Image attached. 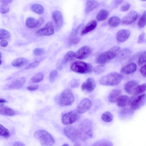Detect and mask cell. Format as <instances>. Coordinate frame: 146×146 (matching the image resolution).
Wrapping results in <instances>:
<instances>
[{
	"instance_id": "obj_1",
	"label": "cell",
	"mask_w": 146,
	"mask_h": 146,
	"mask_svg": "<svg viewBox=\"0 0 146 146\" xmlns=\"http://www.w3.org/2000/svg\"><path fill=\"white\" fill-rule=\"evenodd\" d=\"M79 139L85 141L92 136V126L91 121L88 119L84 120L77 129Z\"/></svg>"
},
{
	"instance_id": "obj_2",
	"label": "cell",
	"mask_w": 146,
	"mask_h": 146,
	"mask_svg": "<svg viewBox=\"0 0 146 146\" xmlns=\"http://www.w3.org/2000/svg\"><path fill=\"white\" fill-rule=\"evenodd\" d=\"M120 48L118 46L112 47L107 51L98 55L96 58V62L98 64H106L115 58L119 54Z\"/></svg>"
},
{
	"instance_id": "obj_3",
	"label": "cell",
	"mask_w": 146,
	"mask_h": 146,
	"mask_svg": "<svg viewBox=\"0 0 146 146\" xmlns=\"http://www.w3.org/2000/svg\"><path fill=\"white\" fill-rule=\"evenodd\" d=\"M34 136L39 141L42 146H51L55 143V139L53 137L45 130H40L35 131L34 133Z\"/></svg>"
},
{
	"instance_id": "obj_4",
	"label": "cell",
	"mask_w": 146,
	"mask_h": 146,
	"mask_svg": "<svg viewBox=\"0 0 146 146\" xmlns=\"http://www.w3.org/2000/svg\"><path fill=\"white\" fill-rule=\"evenodd\" d=\"M123 76L120 74L112 72L102 77L99 80V82L104 85L115 86L119 84Z\"/></svg>"
},
{
	"instance_id": "obj_5",
	"label": "cell",
	"mask_w": 146,
	"mask_h": 146,
	"mask_svg": "<svg viewBox=\"0 0 146 146\" xmlns=\"http://www.w3.org/2000/svg\"><path fill=\"white\" fill-rule=\"evenodd\" d=\"M73 72L80 74H86L91 72L92 70L91 65L82 61H77L72 63L70 67Z\"/></svg>"
},
{
	"instance_id": "obj_6",
	"label": "cell",
	"mask_w": 146,
	"mask_h": 146,
	"mask_svg": "<svg viewBox=\"0 0 146 146\" xmlns=\"http://www.w3.org/2000/svg\"><path fill=\"white\" fill-rule=\"evenodd\" d=\"M74 100V95L71 90L69 89H66L63 91L58 98L59 104L63 106L71 105Z\"/></svg>"
},
{
	"instance_id": "obj_7",
	"label": "cell",
	"mask_w": 146,
	"mask_h": 146,
	"mask_svg": "<svg viewBox=\"0 0 146 146\" xmlns=\"http://www.w3.org/2000/svg\"><path fill=\"white\" fill-rule=\"evenodd\" d=\"M64 133L66 136L72 143L74 145H80L78 137L77 129L73 126H68L64 129Z\"/></svg>"
},
{
	"instance_id": "obj_8",
	"label": "cell",
	"mask_w": 146,
	"mask_h": 146,
	"mask_svg": "<svg viewBox=\"0 0 146 146\" xmlns=\"http://www.w3.org/2000/svg\"><path fill=\"white\" fill-rule=\"evenodd\" d=\"M80 116V114L76 110L72 111L62 116L61 118V121L64 125H70L78 120Z\"/></svg>"
},
{
	"instance_id": "obj_9",
	"label": "cell",
	"mask_w": 146,
	"mask_h": 146,
	"mask_svg": "<svg viewBox=\"0 0 146 146\" xmlns=\"http://www.w3.org/2000/svg\"><path fill=\"white\" fill-rule=\"evenodd\" d=\"M146 102V94H145L138 95L133 99H130L129 105L131 108L133 110H137L145 104Z\"/></svg>"
},
{
	"instance_id": "obj_10",
	"label": "cell",
	"mask_w": 146,
	"mask_h": 146,
	"mask_svg": "<svg viewBox=\"0 0 146 146\" xmlns=\"http://www.w3.org/2000/svg\"><path fill=\"white\" fill-rule=\"evenodd\" d=\"M92 52V49L90 47L86 46H84L74 53V57L79 59H84L89 56Z\"/></svg>"
},
{
	"instance_id": "obj_11",
	"label": "cell",
	"mask_w": 146,
	"mask_h": 146,
	"mask_svg": "<svg viewBox=\"0 0 146 146\" xmlns=\"http://www.w3.org/2000/svg\"><path fill=\"white\" fill-rule=\"evenodd\" d=\"M92 104L90 100L88 98H84L77 106L76 110L80 114H83L90 109Z\"/></svg>"
},
{
	"instance_id": "obj_12",
	"label": "cell",
	"mask_w": 146,
	"mask_h": 146,
	"mask_svg": "<svg viewBox=\"0 0 146 146\" xmlns=\"http://www.w3.org/2000/svg\"><path fill=\"white\" fill-rule=\"evenodd\" d=\"M96 86V84L94 80L92 78H89L82 84L81 89L84 92L90 93L94 90Z\"/></svg>"
},
{
	"instance_id": "obj_13",
	"label": "cell",
	"mask_w": 146,
	"mask_h": 146,
	"mask_svg": "<svg viewBox=\"0 0 146 146\" xmlns=\"http://www.w3.org/2000/svg\"><path fill=\"white\" fill-rule=\"evenodd\" d=\"M54 32L52 23L51 21H49L44 27L37 31L36 33L38 36H49L52 35Z\"/></svg>"
},
{
	"instance_id": "obj_14",
	"label": "cell",
	"mask_w": 146,
	"mask_h": 146,
	"mask_svg": "<svg viewBox=\"0 0 146 146\" xmlns=\"http://www.w3.org/2000/svg\"><path fill=\"white\" fill-rule=\"evenodd\" d=\"M44 19L42 17L38 20L32 17L27 18L26 21V26L28 28H38L41 26L44 23Z\"/></svg>"
},
{
	"instance_id": "obj_15",
	"label": "cell",
	"mask_w": 146,
	"mask_h": 146,
	"mask_svg": "<svg viewBox=\"0 0 146 146\" xmlns=\"http://www.w3.org/2000/svg\"><path fill=\"white\" fill-rule=\"evenodd\" d=\"M26 81L25 77H22L14 79L7 85V87L9 89H18L21 88Z\"/></svg>"
},
{
	"instance_id": "obj_16",
	"label": "cell",
	"mask_w": 146,
	"mask_h": 146,
	"mask_svg": "<svg viewBox=\"0 0 146 146\" xmlns=\"http://www.w3.org/2000/svg\"><path fill=\"white\" fill-rule=\"evenodd\" d=\"M56 29L58 30L62 27L63 23V18L61 12L58 10L53 11L52 14Z\"/></svg>"
},
{
	"instance_id": "obj_17",
	"label": "cell",
	"mask_w": 146,
	"mask_h": 146,
	"mask_svg": "<svg viewBox=\"0 0 146 146\" xmlns=\"http://www.w3.org/2000/svg\"><path fill=\"white\" fill-rule=\"evenodd\" d=\"M138 13L135 11L129 12L122 19L121 23L125 25H129L133 23L137 19Z\"/></svg>"
},
{
	"instance_id": "obj_18",
	"label": "cell",
	"mask_w": 146,
	"mask_h": 146,
	"mask_svg": "<svg viewBox=\"0 0 146 146\" xmlns=\"http://www.w3.org/2000/svg\"><path fill=\"white\" fill-rule=\"evenodd\" d=\"M138 84V82L136 80L129 81L125 84L124 89L128 94L132 95L134 94L135 89Z\"/></svg>"
},
{
	"instance_id": "obj_19",
	"label": "cell",
	"mask_w": 146,
	"mask_h": 146,
	"mask_svg": "<svg viewBox=\"0 0 146 146\" xmlns=\"http://www.w3.org/2000/svg\"><path fill=\"white\" fill-rule=\"evenodd\" d=\"M97 25V22L95 20H93L89 22L82 30L80 35H85L94 30Z\"/></svg>"
},
{
	"instance_id": "obj_20",
	"label": "cell",
	"mask_w": 146,
	"mask_h": 146,
	"mask_svg": "<svg viewBox=\"0 0 146 146\" xmlns=\"http://www.w3.org/2000/svg\"><path fill=\"white\" fill-rule=\"evenodd\" d=\"M122 94L121 90L119 89H114L111 90L108 96V99L111 102L114 103L116 102L120 96Z\"/></svg>"
},
{
	"instance_id": "obj_21",
	"label": "cell",
	"mask_w": 146,
	"mask_h": 146,
	"mask_svg": "<svg viewBox=\"0 0 146 146\" xmlns=\"http://www.w3.org/2000/svg\"><path fill=\"white\" fill-rule=\"evenodd\" d=\"M130 35L129 31L128 29H121L118 31L117 34V40L123 42L125 41L129 37Z\"/></svg>"
},
{
	"instance_id": "obj_22",
	"label": "cell",
	"mask_w": 146,
	"mask_h": 146,
	"mask_svg": "<svg viewBox=\"0 0 146 146\" xmlns=\"http://www.w3.org/2000/svg\"><path fill=\"white\" fill-rule=\"evenodd\" d=\"M99 6V3L95 0H87L86 4L85 13H89L97 8Z\"/></svg>"
},
{
	"instance_id": "obj_23",
	"label": "cell",
	"mask_w": 146,
	"mask_h": 146,
	"mask_svg": "<svg viewBox=\"0 0 146 146\" xmlns=\"http://www.w3.org/2000/svg\"><path fill=\"white\" fill-rule=\"evenodd\" d=\"M137 69V66L135 63L131 62L123 67L121 71L125 74H129L134 72Z\"/></svg>"
},
{
	"instance_id": "obj_24",
	"label": "cell",
	"mask_w": 146,
	"mask_h": 146,
	"mask_svg": "<svg viewBox=\"0 0 146 146\" xmlns=\"http://www.w3.org/2000/svg\"><path fill=\"white\" fill-rule=\"evenodd\" d=\"M130 98L127 95H121L118 99L117 101V105L120 107L123 108L129 105Z\"/></svg>"
},
{
	"instance_id": "obj_25",
	"label": "cell",
	"mask_w": 146,
	"mask_h": 146,
	"mask_svg": "<svg viewBox=\"0 0 146 146\" xmlns=\"http://www.w3.org/2000/svg\"><path fill=\"white\" fill-rule=\"evenodd\" d=\"M15 111L11 108L3 105H0V114L3 115L12 116L15 115Z\"/></svg>"
},
{
	"instance_id": "obj_26",
	"label": "cell",
	"mask_w": 146,
	"mask_h": 146,
	"mask_svg": "<svg viewBox=\"0 0 146 146\" xmlns=\"http://www.w3.org/2000/svg\"><path fill=\"white\" fill-rule=\"evenodd\" d=\"M28 62L26 58L20 57L14 60L12 62V64L14 67H19L27 64Z\"/></svg>"
},
{
	"instance_id": "obj_27",
	"label": "cell",
	"mask_w": 146,
	"mask_h": 146,
	"mask_svg": "<svg viewBox=\"0 0 146 146\" xmlns=\"http://www.w3.org/2000/svg\"><path fill=\"white\" fill-rule=\"evenodd\" d=\"M109 15V12L106 10L102 9L98 13L96 16V19L99 21H102L106 19Z\"/></svg>"
},
{
	"instance_id": "obj_28",
	"label": "cell",
	"mask_w": 146,
	"mask_h": 146,
	"mask_svg": "<svg viewBox=\"0 0 146 146\" xmlns=\"http://www.w3.org/2000/svg\"><path fill=\"white\" fill-rule=\"evenodd\" d=\"M121 20L119 17L117 16H112L109 19L108 23L109 26L111 27H117L119 24Z\"/></svg>"
},
{
	"instance_id": "obj_29",
	"label": "cell",
	"mask_w": 146,
	"mask_h": 146,
	"mask_svg": "<svg viewBox=\"0 0 146 146\" xmlns=\"http://www.w3.org/2000/svg\"><path fill=\"white\" fill-rule=\"evenodd\" d=\"M113 116L110 112L107 111L104 112L101 116L102 120L106 122H110L113 120Z\"/></svg>"
},
{
	"instance_id": "obj_30",
	"label": "cell",
	"mask_w": 146,
	"mask_h": 146,
	"mask_svg": "<svg viewBox=\"0 0 146 146\" xmlns=\"http://www.w3.org/2000/svg\"><path fill=\"white\" fill-rule=\"evenodd\" d=\"M31 9L32 11L37 14H42L44 11L43 7L39 4H36L33 5L31 6Z\"/></svg>"
},
{
	"instance_id": "obj_31",
	"label": "cell",
	"mask_w": 146,
	"mask_h": 146,
	"mask_svg": "<svg viewBox=\"0 0 146 146\" xmlns=\"http://www.w3.org/2000/svg\"><path fill=\"white\" fill-rule=\"evenodd\" d=\"M43 78V74L41 72H39L32 77L31 81L33 83H38L42 80Z\"/></svg>"
},
{
	"instance_id": "obj_32",
	"label": "cell",
	"mask_w": 146,
	"mask_h": 146,
	"mask_svg": "<svg viewBox=\"0 0 146 146\" xmlns=\"http://www.w3.org/2000/svg\"><path fill=\"white\" fill-rule=\"evenodd\" d=\"M93 146H113V143L109 141L103 139L99 140L95 142L93 145Z\"/></svg>"
},
{
	"instance_id": "obj_33",
	"label": "cell",
	"mask_w": 146,
	"mask_h": 146,
	"mask_svg": "<svg viewBox=\"0 0 146 146\" xmlns=\"http://www.w3.org/2000/svg\"><path fill=\"white\" fill-rule=\"evenodd\" d=\"M146 91V84L138 85L135 89L134 93L135 96L140 95Z\"/></svg>"
},
{
	"instance_id": "obj_34",
	"label": "cell",
	"mask_w": 146,
	"mask_h": 146,
	"mask_svg": "<svg viewBox=\"0 0 146 146\" xmlns=\"http://www.w3.org/2000/svg\"><path fill=\"white\" fill-rule=\"evenodd\" d=\"M146 12L145 11L143 13L142 16L139 19L138 22V25L140 28L144 27L146 25Z\"/></svg>"
},
{
	"instance_id": "obj_35",
	"label": "cell",
	"mask_w": 146,
	"mask_h": 146,
	"mask_svg": "<svg viewBox=\"0 0 146 146\" xmlns=\"http://www.w3.org/2000/svg\"><path fill=\"white\" fill-rule=\"evenodd\" d=\"M75 33V32H73L70 37L69 42L71 44H76L80 40V38L76 36Z\"/></svg>"
},
{
	"instance_id": "obj_36",
	"label": "cell",
	"mask_w": 146,
	"mask_h": 146,
	"mask_svg": "<svg viewBox=\"0 0 146 146\" xmlns=\"http://www.w3.org/2000/svg\"><path fill=\"white\" fill-rule=\"evenodd\" d=\"M10 135L8 130L2 125L0 124V136L5 138H8L10 136Z\"/></svg>"
},
{
	"instance_id": "obj_37",
	"label": "cell",
	"mask_w": 146,
	"mask_h": 146,
	"mask_svg": "<svg viewBox=\"0 0 146 146\" xmlns=\"http://www.w3.org/2000/svg\"><path fill=\"white\" fill-rule=\"evenodd\" d=\"M74 52L72 51L68 52L64 57L63 62L65 63L72 60L74 57Z\"/></svg>"
},
{
	"instance_id": "obj_38",
	"label": "cell",
	"mask_w": 146,
	"mask_h": 146,
	"mask_svg": "<svg viewBox=\"0 0 146 146\" xmlns=\"http://www.w3.org/2000/svg\"><path fill=\"white\" fill-rule=\"evenodd\" d=\"M10 36V33L8 31L4 29H0V40L8 38Z\"/></svg>"
},
{
	"instance_id": "obj_39",
	"label": "cell",
	"mask_w": 146,
	"mask_h": 146,
	"mask_svg": "<svg viewBox=\"0 0 146 146\" xmlns=\"http://www.w3.org/2000/svg\"><path fill=\"white\" fill-rule=\"evenodd\" d=\"M9 10L10 7L7 4H2L0 6V12L1 13H6Z\"/></svg>"
},
{
	"instance_id": "obj_40",
	"label": "cell",
	"mask_w": 146,
	"mask_h": 146,
	"mask_svg": "<svg viewBox=\"0 0 146 146\" xmlns=\"http://www.w3.org/2000/svg\"><path fill=\"white\" fill-rule=\"evenodd\" d=\"M58 74V72L56 70H53L51 72L49 77V80L50 83H52L54 82Z\"/></svg>"
},
{
	"instance_id": "obj_41",
	"label": "cell",
	"mask_w": 146,
	"mask_h": 146,
	"mask_svg": "<svg viewBox=\"0 0 146 146\" xmlns=\"http://www.w3.org/2000/svg\"><path fill=\"white\" fill-rule=\"evenodd\" d=\"M146 52L145 51L141 55L139 59L138 63L139 65H141L146 62Z\"/></svg>"
},
{
	"instance_id": "obj_42",
	"label": "cell",
	"mask_w": 146,
	"mask_h": 146,
	"mask_svg": "<svg viewBox=\"0 0 146 146\" xmlns=\"http://www.w3.org/2000/svg\"><path fill=\"white\" fill-rule=\"evenodd\" d=\"M33 52L36 56H40L44 54V50L43 48H38L35 49Z\"/></svg>"
},
{
	"instance_id": "obj_43",
	"label": "cell",
	"mask_w": 146,
	"mask_h": 146,
	"mask_svg": "<svg viewBox=\"0 0 146 146\" xmlns=\"http://www.w3.org/2000/svg\"><path fill=\"white\" fill-rule=\"evenodd\" d=\"M103 65L98 66L94 68V71L96 73H100L104 71L105 69Z\"/></svg>"
},
{
	"instance_id": "obj_44",
	"label": "cell",
	"mask_w": 146,
	"mask_h": 146,
	"mask_svg": "<svg viewBox=\"0 0 146 146\" xmlns=\"http://www.w3.org/2000/svg\"><path fill=\"white\" fill-rule=\"evenodd\" d=\"M130 7V4L128 2H125L120 7L121 10L125 12L129 10Z\"/></svg>"
},
{
	"instance_id": "obj_45",
	"label": "cell",
	"mask_w": 146,
	"mask_h": 146,
	"mask_svg": "<svg viewBox=\"0 0 146 146\" xmlns=\"http://www.w3.org/2000/svg\"><path fill=\"white\" fill-rule=\"evenodd\" d=\"M39 62L38 61H35L27 66L26 67L25 69H28L36 67L39 65Z\"/></svg>"
},
{
	"instance_id": "obj_46",
	"label": "cell",
	"mask_w": 146,
	"mask_h": 146,
	"mask_svg": "<svg viewBox=\"0 0 146 146\" xmlns=\"http://www.w3.org/2000/svg\"><path fill=\"white\" fill-rule=\"evenodd\" d=\"M39 88V86L37 84H32L27 86V90L30 91H34L37 89Z\"/></svg>"
},
{
	"instance_id": "obj_47",
	"label": "cell",
	"mask_w": 146,
	"mask_h": 146,
	"mask_svg": "<svg viewBox=\"0 0 146 146\" xmlns=\"http://www.w3.org/2000/svg\"><path fill=\"white\" fill-rule=\"evenodd\" d=\"M145 34L142 33L139 36L137 42L139 44L143 43L145 41Z\"/></svg>"
},
{
	"instance_id": "obj_48",
	"label": "cell",
	"mask_w": 146,
	"mask_h": 146,
	"mask_svg": "<svg viewBox=\"0 0 146 146\" xmlns=\"http://www.w3.org/2000/svg\"><path fill=\"white\" fill-rule=\"evenodd\" d=\"M133 110L131 109L127 108H125L122 109L121 111V112L123 114H127L129 113H132Z\"/></svg>"
},
{
	"instance_id": "obj_49",
	"label": "cell",
	"mask_w": 146,
	"mask_h": 146,
	"mask_svg": "<svg viewBox=\"0 0 146 146\" xmlns=\"http://www.w3.org/2000/svg\"><path fill=\"white\" fill-rule=\"evenodd\" d=\"M146 65H145L141 67L140 69L141 73L143 76L145 77L146 76Z\"/></svg>"
},
{
	"instance_id": "obj_50",
	"label": "cell",
	"mask_w": 146,
	"mask_h": 146,
	"mask_svg": "<svg viewBox=\"0 0 146 146\" xmlns=\"http://www.w3.org/2000/svg\"><path fill=\"white\" fill-rule=\"evenodd\" d=\"M79 85V83L77 81L74 80L71 83L70 86L72 88H77L78 86Z\"/></svg>"
},
{
	"instance_id": "obj_51",
	"label": "cell",
	"mask_w": 146,
	"mask_h": 146,
	"mask_svg": "<svg viewBox=\"0 0 146 146\" xmlns=\"http://www.w3.org/2000/svg\"><path fill=\"white\" fill-rule=\"evenodd\" d=\"M8 44V42L6 40H3L0 42V46L2 47H5Z\"/></svg>"
},
{
	"instance_id": "obj_52",
	"label": "cell",
	"mask_w": 146,
	"mask_h": 146,
	"mask_svg": "<svg viewBox=\"0 0 146 146\" xmlns=\"http://www.w3.org/2000/svg\"><path fill=\"white\" fill-rule=\"evenodd\" d=\"M123 0H114V4L115 7H117L122 2Z\"/></svg>"
},
{
	"instance_id": "obj_53",
	"label": "cell",
	"mask_w": 146,
	"mask_h": 146,
	"mask_svg": "<svg viewBox=\"0 0 146 146\" xmlns=\"http://www.w3.org/2000/svg\"><path fill=\"white\" fill-rule=\"evenodd\" d=\"M12 0H0V1L2 4H8L11 2Z\"/></svg>"
},
{
	"instance_id": "obj_54",
	"label": "cell",
	"mask_w": 146,
	"mask_h": 146,
	"mask_svg": "<svg viewBox=\"0 0 146 146\" xmlns=\"http://www.w3.org/2000/svg\"><path fill=\"white\" fill-rule=\"evenodd\" d=\"M13 145L14 146H24L25 145L21 142L17 141L15 142Z\"/></svg>"
},
{
	"instance_id": "obj_55",
	"label": "cell",
	"mask_w": 146,
	"mask_h": 146,
	"mask_svg": "<svg viewBox=\"0 0 146 146\" xmlns=\"http://www.w3.org/2000/svg\"><path fill=\"white\" fill-rule=\"evenodd\" d=\"M6 102V100H5L2 98L0 99V104L5 103Z\"/></svg>"
},
{
	"instance_id": "obj_56",
	"label": "cell",
	"mask_w": 146,
	"mask_h": 146,
	"mask_svg": "<svg viewBox=\"0 0 146 146\" xmlns=\"http://www.w3.org/2000/svg\"><path fill=\"white\" fill-rule=\"evenodd\" d=\"M2 57V54L1 52L0 51V65L1 64L2 62V61L1 59V58Z\"/></svg>"
},
{
	"instance_id": "obj_57",
	"label": "cell",
	"mask_w": 146,
	"mask_h": 146,
	"mask_svg": "<svg viewBox=\"0 0 146 146\" xmlns=\"http://www.w3.org/2000/svg\"><path fill=\"white\" fill-rule=\"evenodd\" d=\"M62 146H69V145L66 143H65L63 145H62Z\"/></svg>"
},
{
	"instance_id": "obj_58",
	"label": "cell",
	"mask_w": 146,
	"mask_h": 146,
	"mask_svg": "<svg viewBox=\"0 0 146 146\" xmlns=\"http://www.w3.org/2000/svg\"><path fill=\"white\" fill-rule=\"evenodd\" d=\"M141 0L142 1H146V0Z\"/></svg>"
}]
</instances>
